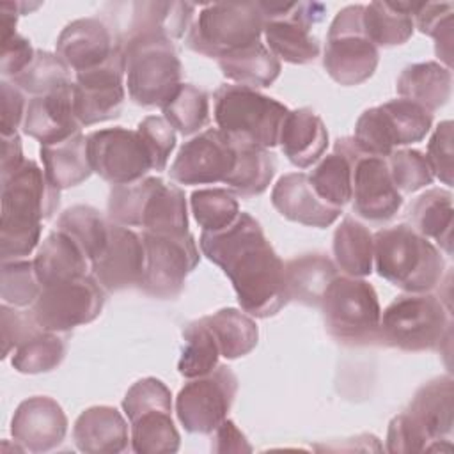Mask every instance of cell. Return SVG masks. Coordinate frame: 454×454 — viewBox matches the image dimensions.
Instances as JSON below:
<instances>
[{
    "mask_svg": "<svg viewBox=\"0 0 454 454\" xmlns=\"http://www.w3.org/2000/svg\"><path fill=\"white\" fill-rule=\"evenodd\" d=\"M73 82L50 94L34 96L28 99L21 126L25 135L35 138L41 142V145H46L62 142L80 133L82 124L74 114Z\"/></svg>",
    "mask_w": 454,
    "mask_h": 454,
    "instance_id": "cb8c5ba5",
    "label": "cell"
},
{
    "mask_svg": "<svg viewBox=\"0 0 454 454\" xmlns=\"http://www.w3.org/2000/svg\"><path fill=\"white\" fill-rule=\"evenodd\" d=\"M238 160V145L218 128H209L184 142L170 165V179L179 184L227 183Z\"/></svg>",
    "mask_w": 454,
    "mask_h": 454,
    "instance_id": "ac0fdd59",
    "label": "cell"
},
{
    "mask_svg": "<svg viewBox=\"0 0 454 454\" xmlns=\"http://www.w3.org/2000/svg\"><path fill=\"white\" fill-rule=\"evenodd\" d=\"M333 262L348 277H367L374 270L372 232L356 218L344 216L333 232Z\"/></svg>",
    "mask_w": 454,
    "mask_h": 454,
    "instance_id": "74e56055",
    "label": "cell"
},
{
    "mask_svg": "<svg viewBox=\"0 0 454 454\" xmlns=\"http://www.w3.org/2000/svg\"><path fill=\"white\" fill-rule=\"evenodd\" d=\"M137 131L151 153L153 170L163 172L167 168L168 156L176 147V129L165 121V117L147 115L138 122Z\"/></svg>",
    "mask_w": 454,
    "mask_h": 454,
    "instance_id": "f907efd6",
    "label": "cell"
},
{
    "mask_svg": "<svg viewBox=\"0 0 454 454\" xmlns=\"http://www.w3.org/2000/svg\"><path fill=\"white\" fill-rule=\"evenodd\" d=\"M238 392V378L227 365L190 378L176 397L181 426L193 434H211L229 415Z\"/></svg>",
    "mask_w": 454,
    "mask_h": 454,
    "instance_id": "2e32d148",
    "label": "cell"
},
{
    "mask_svg": "<svg viewBox=\"0 0 454 454\" xmlns=\"http://www.w3.org/2000/svg\"><path fill=\"white\" fill-rule=\"evenodd\" d=\"M73 440L85 454H115L128 449L129 431L122 413L114 406H90L73 426Z\"/></svg>",
    "mask_w": 454,
    "mask_h": 454,
    "instance_id": "4316f807",
    "label": "cell"
},
{
    "mask_svg": "<svg viewBox=\"0 0 454 454\" xmlns=\"http://www.w3.org/2000/svg\"><path fill=\"white\" fill-rule=\"evenodd\" d=\"M419 2H371L364 5V32L378 48L404 44L415 28Z\"/></svg>",
    "mask_w": 454,
    "mask_h": 454,
    "instance_id": "8d00e7d4",
    "label": "cell"
},
{
    "mask_svg": "<svg viewBox=\"0 0 454 454\" xmlns=\"http://www.w3.org/2000/svg\"><path fill=\"white\" fill-rule=\"evenodd\" d=\"M25 163L21 138L18 133L2 137V160H0V177H7L16 172Z\"/></svg>",
    "mask_w": 454,
    "mask_h": 454,
    "instance_id": "680465c9",
    "label": "cell"
},
{
    "mask_svg": "<svg viewBox=\"0 0 454 454\" xmlns=\"http://www.w3.org/2000/svg\"><path fill=\"white\" fill-rule=\"evenodd\" d=\"M192 213L202 231L215 232L229 227L239 211L236 193L229 188H200L190 197Z\"/></svg>",
    "mask_w": 454,
    "mask_h": 454,
    "instance_id": "bcb514c9",
    "label": "cell"
},
{
    "mask_svg": "<svg viewBox=\"0 0 454 454\" xmlns=\"http://www.w3.org/2000/svg\"><path fill=\"white\" fill-rule=\"evenodd\" d=\"M433 126V114L424 106L399 98L362 112L353 140L372 156L387 158L397 147L420 142Z\"/></svg>",
    "mask_w": 454,
    "mask_h": 454,
    "instance_id": "7c38bea8",
    "label": "cell"
},
{
    "mask_svg": "<svg viewBox=\"0 0 454 454\" xmlns=\"http://www.w3.org/2000/svg\"><path fill=\"white\" fill-rule=\"evenodd\" d=\"M142 241L145 262L140 289L160 300L177 298L200 259L193 234L142 231Z\"/></svg>",
    "mask_w": 454,
    "mask_h": 454,
    "instance_id": "5bb4252c",
    "label": "cell"
},
{
    "mask_svg": "<svg viewBox=\"0 0 454 454\" xmlns=\"http://www.w3.org/2000/svg\"><path fill=\"white\" fill-rule=\"evenodd\" d=\"M11 82L16 87H20L23 92L43 96L64 87L73 80H71V69L57 53H51L46 50H35L32 62Z\"/></svg>",
    "mask_w": 454,
    "mask_h": 454,
    "instance_id": "f6af8a7d",
    "label": "cell"
},
{
    "mask_svg": "<svg viewBox=\"0 0 454 454\" xmlns=\"http://www.w3.org/2000/svg\"><path fill=\"white\" fill-rule=\"evenodd\" d=\"M0 273H2L0 294L4 303L14 305V307H27L37 300L43 287L37 280L34 261L27 257L2 261Z\"/></svg>",
    "mask_w": 454,
    "mask_h": 454,
    "instance_id": "c3c4849f",
    "label": "cell"
},
{
    "mask_svg": "<svg viewBox=\"0 0 454 454\" xmlns=\"http://www.w3.org/2000/svg\"><path fill=\"white\" fill-rule=\"evenodd\" d=\"M199 245L202 254L229 277L247 314L270 317L289 301L284 262L250 213L241 211L225 229L202 231Z\"/></svg>",
    "mask_w": 454,
    "mask_h": 454,
    "instance_id": "6da1fadb",
    "label": "cell"
},
{
    "mask_svg": "<svg viewBox=\"0 0 454 454\" xmlns=\"http://www.w3.org/2000/svg\"><path fill=\"white\" fill-rule=\"evenodd\" d=\"M39 153L46 179L59 190L78 186L92 174L87 154V137L82 131L62 142L41 145Z\"/></svg>",
    "mask_w": 454,
    "mask_h": 454,
    "instance_id": "d6a6232c",
    "label": "cell"
},
{
    "mask_svg": "<svg viewBox=\"0 0 454 454\" xmlns=\"http://www.w3.org/2000/svg\"><path fill=\"white\" fill-rule=\"evenodd\" d=\"M321 312L326 332L348 346L380 342L381 307L374 287L360 277H335L326 289Z\"/></svg>",
    "mask_w": 454,
    "mask_h": 454,
    "instance_id": "ba28073f",
    "label": "cell"
},
{
    "mask_svg": "<svg viewBox=\"0 0 454 454\" xmlns=\"http://www.w3.org/2000/svg\"><path fill=\"white\" fill-rule=\"evenodd\" d=\"M106 301V291L92 273L44 286L32 303V314L43 330L69 332L94 321Z\"/></svg>",
    "mask_w": 454,
    "mask_h": 454,
    "instance_id": "9a60e30c",
    "label": "cell"
},
{
    "mask_svg": "<svg viewBox=\"0 0 454 454\" xmlns=\"http://www.w3.org/2000/svg\"><path fill=\"white\" fill-rule=\"evenodd\" d=\"M87 154L92 172L114 186L137 183L153 170V158L140 133L122 126L89 133Z\"/></svg>",
    "mask_w": 454,
    "mask_h": 454,
    "instance_id": "e0dca14e",
    "label": "cell"
},
{
    "mask_svg": "<svg viewBox=\"0 0 454 454\" xmlns=\"http://www.w3.org/2000/svg\"><path fill=\"white\" fill-rule=\"evenodd\" d=\"M387 165L395 188L401 193H413L433 183V170L424 153L417 149H395L387 156Z\"/></svg>",
    "mask_w": 454,
    "mask_h": 454,
    "instance_id": "681fc988",
    "label": "cell"
},
{
    "mask_svg": "<svg viewBox=\"0 0 454 454\" xmlns=\"http://www.w3.org/2000/svg\"><path fill=\"white\" fill-rule=\"evenodd\" d=\"M380 62V48L364 32V5L340 9L330 23L323 67L328 76L344 87L367 82Z\"/></svg>",
    "mask_w": 454,
    "mask_h": 454,
    "instance_id": "8fae6325",
    "label": "cell"
},
{
    "mask_svg": "<svg viewBox=\"0 0 454 454\" xmlns=\"http://www.w3.org/2000/svg\"><path fill=\"white\" fill-rule=\"evenodd\" d=\"M284 156L298 168L314 165L328 147V131L323 119L310 108L289 110L278 135Z\"/></svg>",
    "mask_w": 454,
    "mask_h": 454,
    "instance_id": "83f0119b",
    "label": "cell"
},
{
    "mask_svg": "<svg viewBox=\"0 0 454 454\" xmlns=\"http://www.w3.org/2000/svg\"><path fill=\"white\" fill-rule=\"evenodd\" d=\"M353 149V137L337 138L333 144V153L323 156V160L309 174L316 193L325 202L340 209L351 200Z\"/></svg>",
    "mask_w": 454,
    "mask_h": 454,
    "instance_id": "836d02e7",
    "label": "cell"
},
{
    "mask_svg": "<svg viewBox=\"0 0 454 454\" xmlns=\"http://www.w3.org/2000/svg\"><path fill=\"white\" fill-rule=\"evenodd\" d=\"M404 411L429 440V450H440V442L450 436L454 426L452 378L447 374L424 383Z\"/></svg>",
    "mask_w": 454,
    "mask_h": 454,
    "instance_id": "484cf974",
    "label": "cell"
},
{
    "mask_svg": "<svg viewBox=\"0 0 454 454\" xmlns=\"http://www.w3.org/2000/svg\"><path fill=\"white\" fill-rule=\"evenodd\" d=\"M128 94L140 106H163L183 83V64L167 37L122 39Z\"/></svg>",
    "mask_w": 454,
    "mask_h": 454,
    "instance_id": "52a82bcc",
    "label": "cell"
},
{
    "mask_svg": "<svg viewBox=\"0 0 454 454\" xmlns=\"http://www.w3.org/2000/svg\"><path fill=\"white\" fill-rule=\"evenodd\" d=\"M395 90L399 98L410 99L433 114L450 99L452 71L434 60L410 64L401 71Z\"/></svg>",
    "mask_w": 454,
    "mask_h": 454,
    "instance_id": "1f68e13d",
    "label": "cell"
},
{
    "mask_svg": "<svg viewBox=\"0 0 454 454\" xmlns=\"http://www.w3.org/2000/svg\"><path fill=\"white\" fill-rule=\"evenodd\" d=\"M195 5L188 2H135L128 23V37H167L181 39L193 23Z\"/></svg>",
    "mask_w": 454,
    "mask_h": 454,
    "instance_id": "f1b7e54d",
    "label": "cell"
},
{
    "mask_svg": "<svg viewBox=\"0 0 454 454\" xmlns=\"http://www.w3.org/2000/svg\"><path fill=\"white\" fill-rule=\"evenodd\" d=\"M2 319V358L14 351L20 344L39 333L43 328L37 325L32 310H20L14 305L2 303L0 307Z\"/></svg>",
    "mask_w": 454,
    "mask_h": 454,
    "instance_id": "816d5d0a",
    "label": "cell"
},
{
    "mask_svg": "<svg viewBox=\"0 0 454 454\" xmlns=\"http://www.w3.org/2000/svg\"><path fill=\"white\" fill-rule=\"evenodd\" d=\"M106 211L112 222L126 227H142L149 232H188L184 192L161 177L112 186Z\"/></svg>",
    "mask_w": 454,
    "mask_h": 454,
    "instance_id": "277c9868",
    "label": "cell"
},
{
    "mask_svg": "<svg viewBox=\"0 0 454 454\" xmlns=\"http://www.w3.org/2000/svg\"><path fill=\"white\" fill-rule=\"evenodd\" d=\"M264 16L259 2H218L204 5L186 34V46L209 59L261 41Z\"/></svg>",
    "mask_w": 454,
    "mask_h": 454,
    "instance_id": "9c48e42d",
    "label": "cell"
},
{
    "mask_svg": "<svg viewBox=\"0 0 454 454\" xmlns=\"http://www.w3.org/2000/svg\"><path fill=\"white\" fill-rule=\"evenodd\" d=\"M289 301L321 307L323 296L339 275L335 262L325 254H303L284 264Z\"/></svg>",
    "mask_w": 454,
    "mask_h": 454,
    "instance_id": "4dcf8cb0",
    "label": "cell"
},
{
    "mask_svg": "<svg viewBox=\"0 0 454 454\" xmlns=\"http://www.w3.org/2000/svg\"><path fill=\"white\" fill-rule=\"evenodd\" d=\"M216 342L220 355L227 360H236L248 355L259 340V328L250 314L238 309H220L215 314L204 316Z\"/></svg>",
    "mask_w": 454,
    "mask_h": 454,
    "instance_id": "f35d334b",
    "label": "cell"
},
{
    "mask_svg": "<svg viewBox=\"0 0 454 454\" xmlns=\"http://www.w3.org/2000/svg\"><path fill=\"white\" fill-rule=\"evenodd\" d=\"M450 312L431 293L397 296L380 319V342L403 351H434L450 337Z\"/></svg>",
    "mask_w": 454,
    "mask_h": 454,
    "instance_id": "8992f818",
    "label": "cell"
},
{
    "mask_svg": "<svg viewBox=\"0 0 454 454\" xmlns=\"http://www.w3.org/2000/svg\"><path fill=\"white\" fill-rule=\"evenodd\" d=\"M183 339L184 348L177 362V371L181 376L188 380L197 378L207 374L218 365V356H222L220 348L206 317L190 321L183 328Z\"/></svg>",
    "mask_w": 454,
    "mask_h": 454,
    "instance_id": "b9f144b4",
    "label": "cell"
},
{
    "mask_svg": "<svg viewBox=\"0 0 454 454\" xmlns=\"http://www.w3.org/2000/svg\"><path fill=\"white\" fill-rule=\"evenodd\" d=\"M28 101L25 92L9 80L0 82V128L2 137L18 133V128L23 126L25 112Z\"/></svg>",
    "mask_w": 454,
    "mask_h": 454,
    "instance_id": "11a10c76",
    "label": "cell"
},
{
    "mask_svg": "<svg viewBox=\"0 0 454 454\" xmlns=\"http://www.w3.org/2000/svg\"><path fill=\"white\" fill-rule=\"evenodd\" d=\"M452 121H442L434 133L429 138L427 144V163L433 170V176H436L443 184H452Z\"/></svg>",
    "mask_w": 454,
    "mask_h": 454,
    "instance_id": "f5cc1de1",
    "label": "cell"
},
{
    "mask_svg": "<svg viewBox=\"0 0 454 454\" xmlns=\"http://www.w3.org/2000/svg\"><path fill=\"white\" fill-rule=\"evenodd\" d=\"M351 170L353 211L374 223L394 218L403 206V193L392 181L387 158L367 154L355 142Z\"/></svg>",
    "mask_w": 454,
    "mask_h": 454,
    "instance_id": "ffe728a7",
    "label": "cell"
},
{
    "mask_svg": "<svg viewBox=\"0 0 454 454\" xmlns=\"http://www.w3.org/2000/svg\"><path fill=\"white\" fill-rule=\"evenodd\" d=\"M271 204L284 218L316 229L332 225L342 213L316 193L305 172L284 174L271 190Z\"/></svg>",
    "mask_w": 454,
    "mask_h": 454,
    "instance_id": "d4e9b609",
    "label": "cell"
},
{
    "mask_svg": "<svg viewBox=\"0 0 454 454\" xmlns=\"http://www.w3.org/2000/svg\"><path fill=\"white\" fill-rule=\"evenodd\" d=\"M2 179L0 254L2 261L25 259L41 241V222L60 206V190L32 160Z\"/></svg>",
    "mask_w": 454,
    "mask_h": 454,
    "instance_id": "7a4b0ae2",
    "label": "cell"
},
{
    "mask_svg": "<svg viewBox=\"0 0 454 454\" xmlns=\"http://www.w3.org/2000/svg\"><path fill=\"white\" fill-rule=\"evenodd\" d=\"M374 238V268L381 278L406 293H429L445 271L436 245L408 223L380 229Z\"/></svg>",
    "mask_w": 454,
    "mask_h": 454,
    "instance_id": "3957f363",
    "label": "cell"
},
{
    "mask_svg": "<svg viewBox=\"0 0 454 454\" xmlns=\"http://www.w3.org/2000/svg\"><path fill=\"white\" fill-rule=\"evenodd\" d=\"M165 121L183 137L200 131L209 122V96L193 83H181L161 106Z\"/></svg>",
    "mask_w": 454,
    "mask_h": 454,
    "instance_id": "7bdbcfd3",
    "label": "cell"
},
{
    "mask_svg": "<svg viewBox=\"0 0 454 454\" xmlns=\"http://www.w3.org/2000/svg\"><path fill=\"white\" fill-rule=\"evenodd\" d=\"M218 67L227 80L257 89L270 87L278 78L282 64L264 43L255 41L220 57Z\"/></svg>",
    "mask_w": 454,
    "mask_h": 454,
    "instance_id": "e575fe53",
    "label": "cell"
},
{
    "mask_svg": "<svg viewBox=\"0 0 454 454\" xmlns=\"http://www.w3.org/2000/svg\"><path fill=\"white\" fill-rule=\"evenodd\" d=\"M121 50L122 39L99 18H80L67 23L55 43V53L74 74L103 66Z\"/></svg>",
    "mask_w": 454,
    "mask_h": 454,
    "instance_id": "7402d4cb",
    "label": "cell"
},
{
    "mask_svg": "<svg viewBox=\"0 0 454 454\" xmlns=\"http://www.w3.org/2000/svg\"><path fill=\"white\" fill-rule=\"evenodd\" d=\"M124 50L103 66L76 73L73 82L74 114L82 126H92L121 115L124 90Z\"/></svg>",
    "mask_w": 454,
    "mask_h": 454,
    "instance_id": "d6986e66",
    "label": "cell"
},
{
    "mask_svg": "<svg viewBox=\"0 0 454 454\" xmlns=\"http://www.w3.org/2000/svg\"><path fill=\"white\" fill-rule=\"evenodd\" d=\"M218 129L236 144L271 149L289 108L247 85H220L213 94Z\"/></svg>",
    "mask_w": 454,
    "mask_h": 454,
    "instance_id": "5b68a950",
    "label": "cell"
},
{
    "mask_svg": "<svg viewBox=\"0 0 454 454\" xmlns=\"http://www.w3.org/2000/svg\"><path fill=\"white\" fill-rule=\"evenodd\" d=\"M67 433V417L62 406L48 395H34L20 403L11 420L14 443L39 454L59 447Z\"/></svg>",
    "mask_w": 454,
    "mask_h": 454,
    "instance_id": "603a6c76",
    "label": "cell"
},
{
    "mask_svg": "<svg viewBox=\"0 0 454 454\" xmlns=\"http://www.w3.org/2000/svg\"><path fill=\"white\" fill-rule=\"evenodd\" d=\"M452 20L454 5L450 2H419L413 12L415 27L434 39V51L449 69L452 64Z\"/></svg>",
    "mask_w": 454,
    "mask_h": 454,
    "instance_id": "7dc6e473",
    "label": "cell"
},
{
    "mask_svg": "<svg viewBox=\"0 0 454 454\" xmlns=\"http://www.w3.org/2000/svg\"><path fill=\"white\" fill-rule=\"evenodd\" d=\"M110 218L106 220L96 207L76 204L67 207L59 218L55 229L71 236L92 262L103 250L108 238Z\"/></svg>",
    "mask_w": 454,
    "mask_h": 454,
    "instance_id": "60d3db41",
    "label": "cell"
},
{
    "mask_svg": "<svg viewBox=\"0 0 454 454\" xmlns=\"http://www.w3.org/2000/svg\"><path fill=\"white\" fill-rule=\"evenodd\" d=\"M66 349V339L59 332L41 330L14 349L11 364L21 374L50 372L60 365Z\"/></svg>",
    "mask_w": 454,
    "mask_h": 454,
    "instance_id": "ee69618b",
    "label": "cell"
},
{
    "mask_svg": "<svg viewBox=\"0 0 454 454\" xmlns=\"http://www.w3.org/2000/svg\"><path fill=\"white\" fill-rule=\"evenodd\" d=\"M35 50L30 41L18 32L9 39L0 41V73L5 78L18 76L34 59Z\"/></svg>",
    "mask_w": 454,
    "mask_h": 454,
    "instance_id": "9f6ffc18",
    "label": "cell"
},
{
    "mask_svg": "<svg viewBox=\"0 0 454 454\" xmlns=\"http://www.w3.org/2000/svg\"><path fill=\"white\" fill-rule=\"evenodd\" d=\"M211 434H215L211 442V449L215 452H250L252 450L245 434L229 419H225Z\"/></svg>",
    "mask_w": 454,
    "mask_h": 454,
    "instance_id": "6f0895ef",
    "label": "cell"
},
{
    "mask_svg": "<svg viewBox=\"0 0 454 454\" xmlns=\"http://www.w3.org/2000/svg\"><path fill=\"white\" fill-rule=\"evenodd\" d=\"M411 227L424 238L433 239L447 254H452V193L443 188H431L419 195L408 207Z\"/></svg>",
    "mask_w": 454,
    "mask_h": 454,
    "instance_id": "d590c367",
    "label": "cell"
},
{
    "mask_svg": "<svg viewBox=\"0 0 454 454\" xmlns=\"http://www.w3.org/2000/svg\"><path fill=\"white\" fill-rule=\"evenodd\" d=\"M236 144V142H234ZM238 145V160L236 167L227 179V186L231 192L241 197H255L266 192L270 186L275 170L277 160L270 149L254 147V145Z\"/></svg>",
    "mask_w": 454,
    "mask_h": 454,
    "instance_id": "ab89813d",
    "label": "cell"
},
{
    "mask_svg": "<svg viewBox=\"0 0 454 454\" xmlns=\"http://www.w3.org/2000/svg\"><path fill=\"white\" fill-rule=\"evenodd\" d=\"M264 16L262 34L270 51L289 64H309L319 57L321 44L312 27L325 18L326 7L317 2H259Z\"/></svg>",
    "mask_w": 454,
    "mask_h": 454,
    "instance_id": "4fadbf2b",
    "label": "cell"
},
{
    "mask_svg": "<svg viewBox=\"0 0 454 454\" xmlns=\"http://www.w3.org/2000/svg\"><path fill=\"white\" fill-rule=\"evenodd\" d=\"M387 450L392 454H413L427 452L429 440L415 426V422L406 415V411L395 415L387 431Z\"/></svg>",
    "mask_w": 454,
    "mask_h": 454,
    "instance_id": "db71d44e",
    "label": "cell"
},
{
    "mask_svg": "<svg viewBox=\"0 0 454 454\" xmlns=\"http://www.w3.org/2000/svg\"><path fill=\"white\" fill-rule=\"evenodd\" d=\"M145 250L142 234L110 220L108 238L99 255L90 262V273L106 293L140 287Z\"/></svg>",
    "mask_w": 454,
    "mask_h": 454,
    "instance_id": "44dd1931",
    "label": "cell"
},
{
    "mask_svg": "<svg viewBox=\"0 0 454 454\" xmlns=\"http://www.w3.org/2000/svg\"><path fill=\"white\" fill-rule=\"evenodd\" d=\"M122 410L129 420L131 449L137 454H170L179 449L181 436L172 420V394L158 378L133 383Z\"/></svg>",
    "mask_w": 454,
    "mask_h": 454,
    "instance_id": "30bf717a",
    "label": "cell"
},
{
    "mask_svg": "<svg viewBox=\"0 0 454 454\" xmlns=\"http://www.w3.org/2000/svg\"><path fill=\"white\" fill-rule=\"evenodd\" d=\"M32 261L41 287L87 275L90 270V261L78 243L59 229L43 239Z\"/></svg>",
    "mask_w": 454,
    "mask_h": 454,
    "instance_id": "f546056e",
    "label": "cell"
}]
</instances>
